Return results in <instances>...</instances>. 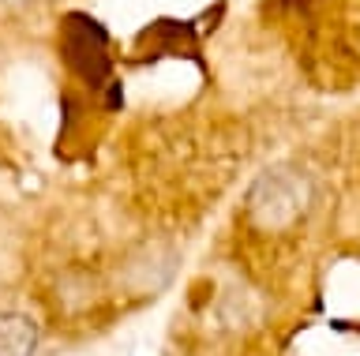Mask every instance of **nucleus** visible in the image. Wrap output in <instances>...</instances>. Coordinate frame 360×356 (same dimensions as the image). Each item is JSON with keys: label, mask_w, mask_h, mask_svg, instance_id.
<instances>
[{"label": "nucleus", "mask_w": 360, "mask_h": 356, "mask_svg": "<svg viewBox=\"0 0 360 356\" xmlns=\"http://www.w3.org/2000/svg\"><path fill=\"white\" fill-rule=\"evenodd\" d=\"M248 210H252L255 225L263 229H285L292 225L304 210H308V180L297 173H266L263 180L252 187V199H248Z\"/></svg>", "instance_id": "obj_1"}, {"label": "nucleus", "mask_w": 360, "mask_h": 356, "mask_svg": "<svg viewBox=\"0 0 360 356\" xmlns=\"http://www.w3.org/2000/svg\"><path fill=\"white\" fill-rule=\"evenodd\" d=\"M38 330L27 315H0V356H30Z\"/></svg>", "instance_id": "obj_2"}]
</instances>
